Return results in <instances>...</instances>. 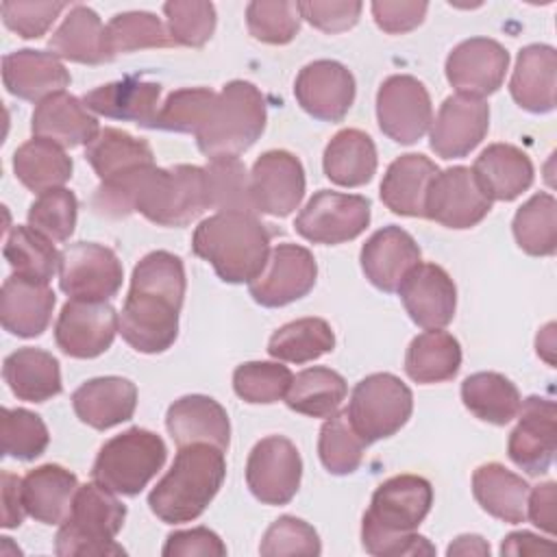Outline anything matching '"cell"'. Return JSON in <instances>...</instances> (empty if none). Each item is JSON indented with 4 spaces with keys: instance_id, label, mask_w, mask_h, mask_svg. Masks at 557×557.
<instances>
[{
    "instance_id": "cell-31",
    "label": "cell",
    "mask_w": 557,
    "mask_h": 557,
    "mask_svg": "<svg viewBox=\"0 0 557 557\" xmlns=\"http://www.w3.org/2000/svg\"><path fill=\"white\" fill-rule=\"evenodd\" d=\"M159 98H161L159 83L128 76V78L107 83L87 91L83 96V102L89 111L98 115L122 120V122H135L139 126L150 128L159 111Z\"/></svg>"
},
{
    "instance_id": "cell-63",
    "label": "cell",
    "mask_w": 557,
    "mask_h": 557,
    "mask_svg": "<svg viewBox=\"0 0 557 557\" xmlns=\"http://www.w3.org/2000/svg\"><path fill=\"white\" fill-rule=\"evenodd\" d=\"M446 555H490V544L481 535H459L446 548Z\"/></svg>"
},
{
    "instance_id": "cell-14",
    "label": "cell",
    "mask_w": 557,
    "mask_h": 557,
    "mask_svg": "<svg viewBox=\"0 0 557 557\" xmlns=\"http://www.w3.org/2000/svg\"><path fill=\"white\" fill-rule=\"evenodd\" d=\"M379 128L396 144H416L433 122L426 87L409 74L385 78L376 91Z\"/></svg>"
},
{
    "instance_id": "cell-33",
    "label": "cell",
    "mask_w": 557,
    "mask_h": 557,
    "mask_svg": "<svg viewBox=\"0 0 557 557\" xmlns=\"http://www.w3.org/2000/svg\"><path fill=\"white\" fill-rule=\"evenodd\" d=\"M76 490V474L59 463H44L22 479L24 509L41 524H61L72 509Z\"/></svg>"
},
{
    "instance_id": "cell-49",
    "label": "cell",
    "mask_w": 557,
    "mask_h": 557,
    "mask_svg": "<svg viewBox=\"0 0 557 557\" xmlns=\"http://www.w3.org/2000/svg\"><path fill=\"white\" fill-rule=\"evenodd\" d=\"M218 94L207 87H183L172 91L154 115L150 128L170 133H198L209 117Z\"/></svg>"
},
{
    "instance_id": "cell-30",
    "label": "cell",
    "mask_w": 557,
    "mask_h": 557,
    "mask_svg": "<svg viewBox=\"0 0 557 557\" xmlns=\"http://www.w3.org/2000/svg\"><path fill=\"white\" fill-rule=\"evenodd\" d=\"M48 50L65 61L100 65L113 61L107 26L98 13L85 4H74L59 28L48 39Z\"/></svg>"
},
{
    "instance_id": "cell-47",
    "label": "cell",
    "mask_w": 557,
    "mask_h": 557,
    "mask_svg": "<svg viewBox=\"0 0 557 557\" xmlns=\"http://www.w3.org/2000/svg\"><path fill=\"white\" fill-rule=\"evenodd\" d=\"M366 446V440L355 431L346 409L329 416L320 429L318 455L331 474H352L361 466Z\"/></svg>"
},
{
    "instance_id": "cell-29",
    "label": "cell",
    "mask_w": 557,
    "mask_h": 557,
    "mask_svg": "<svg viewBox=\"0 0 557 557\" xmlns=\"http://www.w3.org/2000/svg\"><path fill=\"white\" fill-rule=\"evenodd\" d=\"M557 89V52L546 44H531L518 52L509 81L511 98L531 113H548L555 109Z\"/></svg>"
},
{
    "instance_id": "cell-55",
    "label": "cell",
    "mask_w": 557,
    "mask_h": 557,
    "mask_svg": "<svg viewBox=\"0 0 557 557\" xmlns=\"http://www.w3.org/2000/svg\"><path fill=\"white\" fill-rule=\"evenodd\" d=\"M259 553L265 557L320 555L322 544H320L318 531L309 522H305L296 516H281L263 533Z\"/></svg>"
},
{
    "instance_id": "cell-44",
    "label": "cell",
    "mask_w": 557,
    "mask_h": 557,
    "mask_svg": "<svg viewBox=\"0 0 557 557\" xmlns=\"http://www.w3.org/2000/svg\"><path fill=\"white\" fill-rule=\"evenodd\" d=\"M2 252L17 276L50 283L54 272H59L61 252L54 248L52 239L33 226H13L7 235Z\"/></svg>"
},
{
    "instance_id": "cell-54",
    "label": "cell",
    "mask_w": 557,
    "mask_h": 557,
    "mask_svg": "<svg viewBox=\"0 0 557 557\" xmlns=\"http://www.w3.org/2000/svg\"><path fill=\"white\" fill-rule=\"evenodd\" d=\"M76 215V196L65 187H57L39 194L37 200L28 207V226L52 242H65L74 233Z\"/></svg>"
},
{
    "instance_id": "cell-35",
    "label": "cell",
    "mask_w": 557,
    "mask_h": 557,
    "mask_svg": "<svg viewBox=\"0 0 557 557\" xmlns=\"http://www.w3.org/2000/svg\"><path fill=\"white\" fill-rule=\"evenodd\" d=\"M529 483L500 463H483L472 474V494L490 516L518 524L527 518Z\"/></svg>"
},
{
    "instance_id": "cell-22",
    "label": "cell",
    "mask_w": 557,
    "mask_h": 557,
    "mask_svg": "<svg viewBox=\"0 0 557 557\" xmlns=\"http://www.w3.org/2000/svg\"><path fill=\"white\" fill-rule=\"evenodd\" d=\"M396 292L413 324L422 329H444L455 318L457 287L437 263L413 265Z\"/></svg>"
},
{
    "instance_id": "cell-5",
    "label": "cell",
    "mask_w": 557,
    "mask_h": 557,
    "mask_svg": "<svg viewBox=\"0 0 557 557\" xmlns=\"http://www.w3.org/2000/svg\"><path fill=\"white\" fill-rule=\"evenodd\" d=\"M126 518V507L100 483L78 485L67 518L59 524L54 553L61 557L98 555L117 557L126 550L115 542Z\"/></svg>"
},
{
    "instance_id": "cell-20",
    "label": "cell",
    "mask_w": 557,
    "mask_h": 557,
    "mask_svg": "<svg viewBox=\"0 0 557 557\" xmlns=\"http://www.w3.org/2000/svg\"><path fill=\"white\" fill-rule=\"evenodd\" d=\"M509 67V52L490 37L457 44L446 57V78L461 96L483 98L494 94Z\"/></svg>"
},
{
    "instance_id": "cell-17",
    "label": "cell",
    "mask_w": 557,
    "mask_h": 557,
    "mask_svg": "<svg viewBox=\"0 0 557 557\" xmlns=\"http://www.w3.org/2000/svg\"><path fill=\"white\" fill-rule=\"evenodd\" d=\"M250 194L257 213L285 218L296 211L305 196V170L287 150L263 152L250 170Z\"/></svg>"
},
{
    "instance_id": "cell-41",
    "label": "cell",
    "mask_w": 557,
    "mask_h": 557,
    "mask_svg": "<svg viewBox=\"0 0 557 557\" xmlns=\"http://www.w3.org/2000/svg\"><path fill=\"white\" fill-rule=\"evenodd\" d=\"M461 400L470 413L496 426L511 422L522 403L518 387L498 372H474L466 376Z\"/></svg>"
},
{
    "instance_id": "cell-3",
    "label": "cell",
    "mask_w": 557,
    "mask_h": 557,
    "mask_svg": "<svg viewBox=\"0 0 557 557\" xmlns=\"http://www.w3.org/2000/svg\"><path fill=\"white\" fill-rule=\"evenodd\" d=\"M191 250L224 283H250L270 257V231L255 213L220 211L196 226Z\"/></svg>"
},
{
    "instance_id": "cell-26",
    "label": "cell",
    "mask_w": 557,
    "mask_h": 557,
    "mask_svg": "<svg viewBox=\"0 0 557 557\" xmlns=\"http://www.w3.org/2000/svg\"><path fill=\"white\" fill-rule=\"evenodd\" d=\"M57 296L48 283L11 274L0 289V322L17 337H39L52 318Z\"/></svg>"
},
{
    "instance_id": "cell-46",
    "label": "cell",
    "mask_w": 557,
    "mask_h": 557,
    "mask_svg": "<svg viewBox=\"0 0 557 557\" xmlns=\"http://www.w3.org/2000/svg\"><path fill=\"white\" fill-rule=\"evenodd\" d=\"M209 209L257 213L250 194V174L239 157H213L205 165Z\"/></svg>"
},
{
    "instance_id": "cell-10",
    "label": "cell",
    "mask_w": 557,
    "mask_h": 557,
    "mask_svg": "<svg viewBox=\"0 0 557 557\" xmlns=\"http://www.w3.org/2000/svg\"><path fill=\"white\" fill-rule=\"evenodd\" d=\"M370 224V200L357 194L320 189L298 213L294 226L313 244H344L359 237Z\"/></svg>"
},
{
    "instance_id": "cell-32",
    "label": "cell",
    "mask_w": 557,
    "mask_h": 557,
    "mask_svg": "<svg viewBox=\"0 0 557 557\" xmlns=\"http://www.w3.org/2000/svg\"><path fill=\"white\" fill-rule=\"evenodd\" d=\"M440 168L424 154L409 152L394 159L381 181L383 205L407 218H424V200Z\"/></svg>"
},
{
    "instance_id": "cell-13",
    "label": "cell",
    "mask_w": 557,
    "mask_h": 557,
    "mask_svg": "<svg viewBox=\"0 0 557 557\" xmlns=\"http://www.w3.org/2000/svg\"><path fill=\"white\" fill-rule=\"evenodd\" d=\"M302 459L292 440L268 435L259 440L246 461V483L263 505H287L300 485Z\"/></svg>"
},
{
    "instance_id": "cell-11",
    "label": "cell",
    "mask_w": 557,
    "mask_h": 557,
    "mask_svg": "<svg viewBox=\"0 0 557 557\" xmlns=\"http://www.w3.org/2000/svg\"><path fill=\"white\" fill-rule=\"evenodd\" d=\"M124 270L117 255L96 242H76L61 250L59 287L70 298L109 300L122 287Z\"/></svg>"
},
{
    "instance_id": "cell-24",
    "label": "cell",
    "mask_w": 557,
    "mask_h": 557,
    "mask_svg": "<svg viewBox=\"0 0 557 557\" xmlns=\"http://www.w3.org/2000/svg\"><path fill=\"white\" fill-rule=\"evenodd\" d=\"M2 81L9 94L20 100L41 102L52 94L65 91L70 72L59 57L44 50H15L2 59Z\"/></svg>"
},
{
    "instance_id": "cell-60",
    "label": "cell",
    "mask_w": 557,
    "mask_h": 557,
    "mask_svg": "<svg viewBox=\"0 0 557 557\" xmlns=\"http://www.w3.org/2000/svg\"><path fill=\"white\" fill-rule=\"evenodd\" d=\"M555 498H557V485L553 481L529 490L527 518L546 533L555 531Z\"/></svg>"
},
{
    "instance_id": "cell-27",
    "label": "cell",
    "mask_w": 557,
    "mask_h": 557,
    "mask_svg": "<svg viewBox=\"0 0 557 557\" xmlns=\"http://www.w3.org/2000/svg\"><path fill=\"white\" fill-rule=\"evenodd\" d=\"M72 407L78 420L96 431H107L133 418L137 407V387L122 376H98L85 381L72 394Z\"/></svg>"
},
{
    "instance_id": "cell-52",
    "label": "cell",
    "mask_w": 557,
    "mask_h": 557,
    "mask_svg": "<svg viewBox=\"0 0 557 557\" xmlns=\"http://www.w3.org/2000/svg\"><path fill=\"white\" fill-rule=\"evenodd\" d=\"M300 9L292 0H255L246 7L248 33L263 44H289L300 30Z\"/></svg>"
},
{
    "instance_id": "cell-37",
    "label": "cell",
    "mask_w": 557,
    "mask_h": 557,
    "mask_svg": "<svg viewBox=\"0 0 557 557\" xmlns=\"http://www.w3.org/2000/svg\"><path fill=\"white\" fill-rule=\"evenodd\" d=\"M2 376L9 389L26 403H46L61 394V370L57 357L41 348H17L4 359Z\"/></svg>"
},
{
    "instance_id": "cell-1",
    "label": "cell",
    "mask_w": 557,
    "mask_h": 557,
    "mask_svg": "<svg viewBox=\"0 0 557 557\" xmlns=\"http://www.w3.org/2000/svg\"><path fill=\"white\" fill-rule=\"evenodd\" d=\"M185 287V268L176 255L154 250L139 259L120 313V333L133 350L157 355L176 342Z\"/></svg>"
},
{
    "instance_id": "cell-18",
    "label": "cell",
    "mask_w": 557,
    "mask_h": 557,
    "mask_svg": "<svg viewBox=\"0 0 557 557\" xmlns=\"http://www.w3.org/2000/svg\"><path fill=\"white\" fill-rule=\"evenodd\" d=\"M490 107L483 98L448 96L429 126V146L442 159L470 154L487 135Z\"/></svg>"
},
{
    "instance_id": "cell-12",
    "label": "cell",
    "mask_w": 557,
    "mask_h": 557,
    "mask_svg": "<svg viewBox=\"0 0 557 557\" xmlns=\"http://www.w3.org/2000/svg\"><path fill=\"white\" fill-rule=\"evenodd\" d=\"M490 209L492 198L466 165H453L437 172L424 200V218L457 231L476 226Z\"/></svg>"
},
{
    "instance_id": "cell-48",
    "label": "cell",
    "mask_w": 557,
    "mask_h": 557,
    "mask_svg": "<svg viewBox=\"0 0 557 557\" xmlns=\"http://www.w3.org/2000/svg\"><path fill=\"white\" fill-rule=\"evenodd\" d=\"M107 39L113 57L120 52H135L144 48L174 46L168 26L150 11L115 13L107 24Z\"/></svg>"
},
{
    "instance_id": "cell-57",
    "label": "cell",
    "mask_w": 557,
    "mask_h": 557,
    "mask_svg": "<svg viewBox=\"0 0 557 557\" xmlns=\"http://www.w3.org/2000/svg\"><path fill=\"white\" fill-rule=\"evenodd\" d=\"M300 15L322 33H344L352 28L361 15L363 4L357 0H302L298 2Z\"/></svg>"
},
{
    "instance_id": "cell-2",
    "label": "cell",
    "mask_w": 557,
    "mask_h": 557,
    "mask_svg": "<svg viewBox=\"0 0 557 557\" xmlns=\"http://www.w3.org/2000/svg\"><path fill=\"white\" fill-rule=\"evenodd\" d=\"M433 505V487L424 476L396 474L383 481L361 520L366 553L376 557L433 555L435 548L416 529Z\"/></svg>"
},
{
    "instance_id": "cell-51",
    "label": "cell",
    "mask_w": 557,
    "mask_h": 557,
    "mask_svg": "<svg viewBox=\"0 0 557 557\" xmlns=\"http://www.w3.org/2000/svg\"><path fill=\"white\" fill-rule=\"evenodd\" d=\"M294 374L276 361H246L233 372L235 394L250 405H270L285 398Z\"/></svg>"
},
{
    "instance_id": "cell-21",
    "label": "cell",
    "mask_w": 557,
    "mask_h": 557,
    "mask_svg": "<svg viewBox=\"0 0 557 557\" xmlns=\"http://www.w3.org/2000/svg\"><path fill=\"white\" fill-rule=\"evenodd\" d=\"M294 96L311 117L339 122L355 102V76L339 61L320 59L298 72Z\"/></svg>"
},
{
    "instance_id": "cell-53",
    "label": "cell",
    "mask_w": 557,
    "mask_h": 557,
    "mask_svg": "<svg viewBox=\"0 0 557 557\" xmlns=\"http://www.w3.org/2000/svg\"><path fill=\"white\" fill-rule=\"evenodd\" d=\"M174 46L200 48L215 30V7L205 0H172L163 4Z\"/></svg>"
},
{
    "instance_id": "cell-61",
    "label": "cell",
    "mask_w": 557,
    "mask_h": 557,
    "mask_svg": "<svg viewBox=\"0 0 557 557\" xmlns=\"http://www.w3.org/2000/svg\"><path fill=\"white\" fill-rule=\"evenodd\" d=\"M0 481H2V527L15 529L22 524L26 513L24 500H22V479L11 472H2Z\"/></svg>"
},
{
    "instance_id": "cell-4",
    "label": "cell",
    "mask_w": 557,
    "mask_h": 557,
    "mask_svg": "<svg viewBox=\"0 0 557 557\" xmlns=\"http://www.w3.org/2000/svg\"><path fill=\"white\" fill-rule=\"evenodd\" d=\"M224 476L222 448L205 442L181 446L165 476L148 494V507L168 524L191 522L215 498Z\"/></svg>"
},
{
    "instance_id": "cell-38",
    "label": "cell",
    "mask_w": 557,
    "mask_h": 557,
    "mask_svg": "<svg viewBox=\"0 0 557 557\" xmlns=\"http://www.w3.org/2000/svg\"><path fill=\"white\" fill-rule=\"evenodd\" d=\"M461 366V346L457 337L442 329H426L411 339L405 355V372L416 383L450 381Z\"/></svg>"
},
{
    "instance_id": "cell-45",
    "label": "cell",
    "mask_w": 557,
    "mask_h": 557,
    "mask_svg": "<svg viewBox=\"0 0 557 557\" xmlns=\"http://www.w3.org/2000/svg\"><path fill=\"white\" fill-rule=\"evenodd\" d=\"M516 244L533 257H550L557 250V202L550 194L531 196L513 215Z\"/></svg>"
},
{
    "instance_id": "cell-56",
    "label": "cell",
    "mask_w": 557,
    "mask_h": 557,
    "mask_svg": "<svg viewBox=\"0 0 557 557\" xmlns=\"http://www.w3.org/2000/svg\"><path fill=\"white\" fill-rule=\"evenodd\" d=\"M65 2H17L4 0L0 4L2 22L7 28L24 39H37L48 33L52 22L65 9Z\"/></svg>"
},
{
    "instance_id": "cell-39",
    "label": "cell",
    "mask_w": 557,
    "mask_h": 557,
    "mask_svg": "<svg viewBox=\"0 0 557 557\" xmlns=\"http://www.w3.org/2000/svg\"><path fill=\"white\" fill-rule=\"evenodd\" d=\"M13 172L26 189L44 194L70 181L72 159L61 146L33 137L13 152Z\"/></svg>"
},
{
    "instance_id": "cell-59",
    "label": "cell",
    "mask_w": 557,
    "mask_h": 557,
    "mask_svg": "<svg viewBox=\"0 0 557 557\" xmlns=\"http://www.w3.org/2000/svg\"><path fill=\"white\" fill-rule=\"evenodd\" d=\"M165 557H191V555H207V557H224L226 546L218 533L207 527H196L187 531H174L168 535L163 550Z\"/></svg>"
},
{
    "instance_id": "cell-64",
    "label": "cell",
    "mask_w": 557,
    "mask_h": 557,
    "mask_svg": "<svg viewBox=\"0 0 557 557\" xmlns=\"http://www.w3.org/2000/svg\"><path fill=\"white\" fill-rule=\"evenodd\" d=\"M537 355H542L550 366L555 363V359H553V350H555V324L550 322L544 331H540V335H537Z\"/></svg>"
},
{
    "instance_id": "cell-28",
    "label": "cell",
    "mask_w": 557,
    "mask_h": 557,
    "mask_svg": "<svg viewBox=\"0 0 557 557\" xmlns=\"http://www.w3.org/2000/svg\"><path fill=\"white\" fill-rule=\"evenodd\" d=\"M30 131L35 137L48 139L61 148H76L87 146L100 133V126L83 100L59 91L35 107Z\"/></svg>"
},
{
    "instance_id": "cell-43",
    "label": "cell",
    "mask_w": 557,
    "mask_h": 557,
    "mask_svg": "<svg viewBox=\"0 0 557 557\" xmlns=\"http://www.w3.org/2000/svg\"><path fill=\"white\" fill-rule=\"evenodd\" d=\"M335 348V333L322 318H300L283 324L268 342L270 357L289 363L313 361Z\"/></svg>"
},
{
    "instance_id": "cell-19",
    "label": "cell",
    "mask_w": 557,
    "mask_h": 557,
    "mask_svg": "<svg viewBox=\"0 0 557 557\" xmlns=\"http://www.w3.org/2000/svg\"><path fill=\"white\" fill-rule=\"evenodd\" d=\"M518 424L509 433V459L531 476L544 474L555 457L557 407L542 396H529L520 403Z\"/></svg>"
},
{
    "instance_id": "cell-6",
    "label": "cell",
    "mask_w": 557,
    "mask_h": 557,
    "mask_svg": "<svg viewBox=\"0 0 557 557\" xmlns=\"http://www.w3.org/2000/svg\"><path fill=\"white\" fill-rule=\"evenodd\" d=\"M265 128V98L248 81H231L222 87L215 104L196 133V141L207 159L239 157Z\"/></svg>"
},
{
    "instance_id": "cell-62",
    "label": "cell",
    "mask_w": 557,
    "mask_h": 557,
    "mask_svg": "<svg viewBox=\"0 0 557 557\" xmlns=\"http://www.w3.org/2000/svg\"><path fill=\"white\" fill-rule=\"evenodd\" d=\"M553 550H555V544L550 540H544L529 531H513L500 544L503 555H516V557L518 555H542V553H553Z\"/></svg>"
},
{
    "instance_id": "cell-58",
    "label": "cell",
    "mask_w": 557,
    "mask_h": 557,
    "mask_svg": "<svg viewBox=\"0 0 557 557\" xmlns=\"http://www.w3.org/2000/svg\"><path fill=\"white\" fill-rule=\"evenodd\" d=\"M372 17L376 26L389 35H403L413 30L422 24L429 4L426 2H392V0H376L372 2Z\"/></svg>"
},
{
    "instance_id": "cell-25",
    "label": "cell",
    "mask_w": 557,
    "mask_h": 557,
    "mask_svg": "<svg viewBox=\"0 0 557 557\" xmlns=\"http://www.w3.org/2000/svg\"><path fill=\"white\" fill-rule=\"evenodd\" d=\"M165 426L174 444H213L222 450L231 442V422L226 409L211 396L189 394L174 400L165 413Z\"/></svg>"
},
{
    "instance_id": "cell-9",
    "label": "cell",
    "mask_w": 557,
    "mask_h": 557,
    "mask_svg": "<svg viewBox=\"0 0 557 557\" xmlns=\"http://www.w3.org/2000/svg\"><path fill=\"white\" fill-rule=\"evenodd\" d=\"M413 411L411 389L389 372H374L361 379L348 403V418L355 431L372 444L398 433Z\"/></svg>"
},
{
    "instance_id": "cell-7",
    "label": "cell",
    "mask_w": 557,
    "mask_h": 557,
    "mask_svg": "<svg viewBox=\"0 0 557 557\" xmlns=\"http://www.w3.org/2000/svg\"><path fill=\"white\" fill-rule=\"evenodd\" d=\"M209 209L205 168L178 163L174 168H146L135 211L159 226H187Z\"/></svg>"
},
{
    "instance_id": "cell-34",
    "label": "cell",
    "mask_w": 557,
    "mask_h": 557,
    "mask_svg": "<svg viewBox=\"0 0 557 557\" xmlns=\"http://www.w3.org/2000/svg\"><path fill=\"white\" fill-rule=\"evenodd\" d=\"M474 176L492 200H516L533 183V163L511 144L487 146L472 165Z\"/></svg>"
},
{
    "instance_id": "cell-16",
    "label": "cell",
    "mask_w": 557,
    "mask_h": 557,
    "mask_svg": "<svg viewBox=\"0 0 557 557\" xmlns=\"http://www.w3.org/2000/svg\"><path fill=\"white\" fill-rule=\"evenodd\" d=\"M318 278L313 255L298 244H278L270 250L261 274L248 283V292L261 307H285L307 296Z\"/></svg>"
},
{
    "instance_id": "cell-42",
    "label": "cell",
    "mask_w": 557,
    "mask_h": 557,
    "mask_svg": "<svg viewBox=\"0 0 557 557\" xmlns=\"http://www.w3.org/2000/svg\"><path fill=\"white\" fill-rule=\"evenodd\" d=\"M348 394L344 376L331 368L313 366L298 372L285 394V405L302 416L329 418Z\"/></svg>"
},
{
    "instance_id": "cell-50",
    "label": "cell",
    "mask_w": 557,
    "mask_h": 557,
    "mask_svg": "<svg viewBox=\"0 0 557 557\" xmlns=\"http://www.w3.org/2000/svg\"><path fill=\"white\" fill-rule=\"evenodd\" d=\"M0 442L4 457L33 461L48 448L50 433L37 413L22 407H4L0 413Z\"/></svg>"
},
{
    "instance_id": "cell-8",
    "label": "cell",
    "mask_w": 557,
    "mask_h": 557,
    "mask_svg": "<svg viewBox=\"0 0 557 557\" xmlns=\"http://www.w3.org/2000/svg\"><path fill=\"white\" fill-rule=\"evenodd\" d=\"M165 457V442L157 433L133 426L100 446L91 479L113 494L137 496L161 470Z\"/></svg>"
},
{
    "instance_id": "cell-23",
    "label": "cell",
    "mask_w": 557,
    "mask_h": 557,
    "mask_svg": "<svg viewBox=\"0 0 557 557\" xmlns=\"http://www.w3.org/2000/svg\"><path fill=\"white\" fill-rule=\"evenodd\" d=\"M420 263V246L400 226H383L361 248V270L381 292H396L405 274Z\"/></svg>"
},
{
    "instance_id": "cell-15",
    "label": "cell",
    "mask_w": 557,
    "mask_h": 557,
    "mask_svg": "<svg viewBox=\"0 0 557 557\" xmlns=\"http://www.w3.org/2000/svg\"><path fill=\"white\" fill-rule=\"evenodd\" d=\"M120 331V315L107 300L70 298L57 318V346L74 359H94L102 355Z\"/></svg>"
},
{
    "instance_id": "cell-40",
    "label": "cell",
    "mask_w": 557,
    "mask_h": 557,
    "mask_svg": "<svg viewBox=\"0 0 557 557\" xmlns=\"http://www.w3.org/2000/svg\"><path fill=\"white\" fill-rule=\"evenodd\" d=\"M85 159L100 181L135 168L154 165V154L146 139H137L131 133L111 126L100 128V133L85 146Z\"/></svg>"
},
{
    "instance_id": "cell-36",
    "label": "cell",
    "mask_w": 557,
    "mask_h": 557,
    "mask_svg": "<svg viewBox=\"0 0 557 557\" xmlns=\"http://www.w3.org/2000/svg\"><path fill=\"white\" fill-rule=\"evenodd\" d=\"M324 174L339 187H361L376 172V146L359 128H344L333 135L322 157Z\"/></svg>"
}]
</instances>
